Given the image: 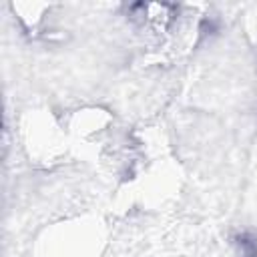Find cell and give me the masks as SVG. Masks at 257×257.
I'll use <instances>...</instances> for the list:
<instances>
[{
	"label": "cell",
	"mask_w": 257,
	"mask_h": 257,
	"mask_svg": "<svg viewBox=\"0 0 257 257\" xmlns=\"http://www.w3.org/2000/svg\"><path fill=\"white\" fill-rule=\"evenodd\" d=\"M241 243H243L245 249H247V255H245V257H257V245H255V243H251L247 237H243Z\"/></svg>",
	"instance_id": "1"
}]
</instances>
